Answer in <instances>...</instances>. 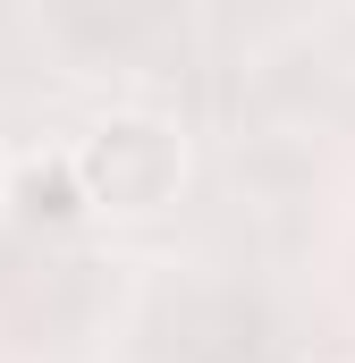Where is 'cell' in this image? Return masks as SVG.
I'll return each instance as SVG.
<instances>
[{
    "instance_id": "cell-1",
    "label": "cell",
    "mask_w": 355,
    "mask_h": 363,
    "mask_svg": "<svg viewBox=\"0 0 355 363\" xmlns=\"http://www.w3.org/2000/svg\"><path fill=\"white\" fill-rule=\"evenodd\" d=\"M77 178H85V203L102 211H161L186 186V135L161 110H110L77 144Z\"/></svg>"
},
{
    "instance_id": "cell-2",
    "label": "cell",
    "mask_w": 355,
    "mask_h": 363,
    "mask_svg": "<svg viewBox=\"0 0 355 363\" xmlns=\"http://www.w3.org/2000/svg\"><path fill=\"white\" fill-rule=\"evenodd\" d=\"M17 203H26L34 220H77V211H85V178H77V152L26 161V169H17Z\"/></svg>"
}]
</instances>
